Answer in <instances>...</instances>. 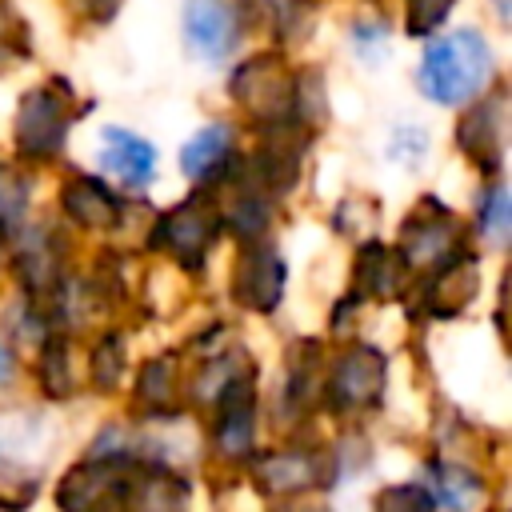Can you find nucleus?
<instances>
[{
	"mask_svg": "<svg viewBox=\"0 0 512 512\" xmlns=\"http://www.w3.org/2000/svg\"><path fill=\"white\" fill-rule=\"evenodd\" d=\"M228 140H232V132H228V128H220V124H212V128L196 132V136L184 144V152H180L184 172H188V176H196V180H204V176H208V172L228 156Z\"/></svg>",
	"mask_w": 512,
	"mask_h": 512,
	"instance_id": "6",
	"label": "nucleus"
},
{
	"mask_svg": "<svg viewBox=\"0 0 512 512\" xmlns=\"http://www.w3.org/2000/svg\"><path fill=\"white\" fill-rule=\"evenodd\" d=\"M252 440V400H248V388H232L228 392V404H224V420H220V444L228 452H244Z\"/></svg>",
	"mask_w": 512,
	"mask_h": 512,
	"instance_id": "7",
	"label": "nucleus"
},
{
	"mask_svg": "<svg viewBox=\"0 0 512 512\" xmlns=\"http://www.w3.org/2000/svg\"><path fill=\"white\" fill-rule=\"evenodd\" d=\"M160 232H164V244H172V248H180V244H192V248H188V256H196V252L208 244V236H212V224H208L200 212H192V204H184V212H172V216H164Z\"/></svg>",
	"mask_w": 512,
	"mask_h": 512,
	"instance_id": "8",
	"label": "nucleus"
},
{
	"mask_svg": "<svg viewBox=\"0 0 512 512\" xmlns=\"http://www.w3.org/2000/svg\"><path fill=\"white\" fill-rule=\"evenodd\" d=\"M100 164H104V172L120 176L124 184H148L156 172V152L148 140H140L124 128H104L100 132Z\"/></svg>",
	"mask_w": 512,
	"mask_h": 512,
	"instance_id": "3",
	"label": "nucleus"
},
{
	"mask_svg": "<svg viewBox=\"0 0 512 512\" xmlns=\"http://www.w3.org/2000/svg\"><path fill=\"white\" fill-rule=\"evenodd\" d=\"M0 376H4V352H0Z\"/></svg>",
	"mask_w": 512,
	"mask_h": 512,
	"instance_id": "11",
	"label": "nucleus"
},
{
	"mask_svg": "<svg viewBox=\"0 0 512 512\" xmlns=\"http://www.w3.org/2000/svg\"><path fill=\"white\" fill-rule=\"evenodd\" d=\"M16 132H20V148L24 152H36V156L52 152L60 144V136H64V108H60V100L52 92L28 96Z\"/></svg>",
	"mask_w": 512,
	"mask_h": 512,
	"instance_id": "4",
	"label": "nucleus"
},
{
	"mask_svg": "<svg viewBox=\"0 0 512 512\" xmlns=\"http://www.w3.org/2000/svg\"><path fill=\"white\" fill-rule=\"evenodd\" d=\"M412 32H428L444 20V12L452 8V0H412Z\"/></svg>",
	"mask_w": 512,
	"mask_h": 512,
	"instance_id": "9",
	"label": "nucleus"
},
{
	"mask_svg": "<svg viewBox=\"0 0 512 512\" xmlns=\"http://www.w3.org/2000/svg\"><path fill=\"white\" fill-rule=\"evenodd\" d=\"M484 228L492 236H504V228H508V192L504 188H492V196L484 204Z\"/></svg>",
	"mask_w": 512,
	"mask_h": 512,
	"instance_id": "10",
	"label": "nucleus"
},
{
	"mask_svg": "<svg viewBox=\"0 0 512 512\" xmlns=\"http://www.w3.org/2000/svg\"><path fill=\"white\" fill-rule=\"evenodd\" d=\"M184 36L196 56L224 60L240 40V16L228 0H188L184 4Z\"/></svg>",
	"mask_w": 512,
	"mask_h": 512,
	"instance_id": "2",
	"label": "nucleus"
},
{
	"mask_svg": "<svg viewBox=\"0 0 512 512\" xmlns=\"http://www.w3.org/2000/svg\"><path fill=\"white\" fill-rule=\"evenodd\" d=\"M380 384H384V368H380V356L376 352H352L344 364H340V372H336V396L344 400V404H372L376 400V392H380Z\"/></svg>",
	"mask_w": 512,
	"mask_h": 512,
	"instance_id": "5",
	"label": "nucleus"
},
{
	"mask_svg": "<svg viewBox=\"0 0 512 512\" xmlns=\"http://www.w3.org/2000/svg\"><path fill=\"white\" fill-rule=\"evenodd\" d=\"M492 76V52L480 32L456 28L424 48L420 60V88L436 104H464L472 100Z\"/></svg>",
	"mask_w": 512,
	"mask_h": 512,
	"instance_id": "1",
	"label": "nucleus"
}]
</instances>
